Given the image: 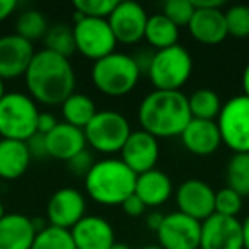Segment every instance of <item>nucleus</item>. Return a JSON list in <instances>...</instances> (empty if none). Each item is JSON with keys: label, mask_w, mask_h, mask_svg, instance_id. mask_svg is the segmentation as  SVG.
I'll return each instance as SVG.
<instances>
[{"label": "nucleus", "mask_w": 249, "mask_h": 249, "mask_svg": "<svg viewBox=\"0 0 249 249\" xmlns=\"http://www.w3.org/2000/svg\"><path fill=\"white\" fill-rule=\"evenodd\" d=\"M5 215V208H4V203H2V200H0V218Z\"/></svg>", "instance_id": "de8ad7c7"}, {"label": "nucleus", "mask_w": 249, "mask_h": 249, "mask_svg": "<svg viewBox=\"0 0 249 249\" xmlns=\"http://www.w3.org/2000/svg\"><path fill=\"white\" fill-rule=\"evenodd\" d=\"M38 103L28 92H5L0 99V137L5 140L28 142L38 133Z\"/></svg>", "instance_id": "39448f33"}, {"label": "nucleus", "mask_w": 249, "mask_h": 249, "mask_svg": "<svg viewBox=\"0 0 249 249\" xmlns=\"http://www.w3.org/2000/svg\"><path fill=\"white\" fill-rule=\"evenodd\" d=\"M111 249H132L128 244H124V242H114L113 246H111Z\"/></svg>", "instance_id": "c03bdc74"}, {"label": "nucleus", "mask_w": 249, "mask_h": 249, "mask_svg": "<svg viewBox=\"0 0 249 249\" xmlns=\"http://www.w3.org/2000/svg\"><path fill=\"white\" fill-rule=\"evenodd\" d=\"M159 156H160L159 140L150 135V133L143 132V130H133L120 152V159L137 176L147 173V171L156 169Z\"/></svg>", "instance_id": "2eb2a0df"}, {"label": "nucleus", "mask_w": 249, "mask_h": 249, "mask_svg": "<svg viewBox=\"0 0 249 249\" xmlns=\"http://www.w3.org/2000/svg\"><path fill=\"white\" fill-rule=\"evenodd\" d=\"M162 14L178 28H183L188 26V22L193 18L195 5L191 0H167L162 5Z\"/></svg>", "instance_id": "72a5a7b5"}, {"label": "nucleus", "mask_w": 249, "mask_h": 249, "mask_svg": "<svg viewBox=\"0 0 249 249\" xmlns=\"http://www.w3.org/2000/svg\"><path fill=\"white\" fill-rule=\"evenodd\" d=\"M143 39L149 43L150 48H154V52L171 48L174 45H179L178 43L179 41V28L174 22H171L162 12L152 14L149 16V21H147Z\"/></svg>", "instance_id": "b1692460"}, {"label": "nucleus", "mask_w": 249, "mask_h": 249, "mask_svg": "<svg viewBox=\"0 0 249 249\" xmlns=\"http://www.w3.org/2000/svg\"><path fill=\"white\" fill-rule=\"evenodd\" d=\"M195 9H222L224 0H191Z\"/></svg>", "instance_id": "a19ab883"}, {"label": "nucleus", "mask_w": 249, "mask_h": 249, "mask_svg": "<svg viewBox=\"0 0 249 249\" xmlns=\"http://www.w3.org/2000/svg\"><path fill=\"white\" fill-rule=\"evenodd\" d=\"M137 174L120 157H104L94 160L84 178L87 196L104 207H120L135 193Z\"/></svg>", "instance_id": "7ed1b4c3"}, {"label": "nucleus", "mask_w": 249, "mask_h": 249, "mask_svg": "<svg viewBox=\"0 0 249 249\" xmlns=\"http://www.w3.org/2000/svg\"><path fill=\"white\" fill-rule=\"evenodd\" d=\"M227 35L234 38H249V5L235 4L224 11Z\"/></svg>", "instance_id": "7c9ffc66"}, {"label": "nucleus", "mask_w": 249, "mask_h": 249, "mask_svg": "<svg viewBox=\"0 0 249 249\" xmlns=\"http://www.w3.org/2000/svg\"><path fill=\"white\" fill-rule=\"evenodd\" d=\"M60 121L56 120V116L50 111H39V116H38V124H36V132L41 133V135H48L53 128H55L56 124Z\"/></svg>", "instance_id": "e433bc0d"}, {"label": "nucleus", "mask_w": 249, "mask_h": 249, "mask_svg": "<svg viewBox=\"0 0 249 249\" xmlns=\"http://www.w3.org/2000/svg\"><path fill=\"white\" fill-rule=\"evenodd\" d=\"M87 212V200L84 193L77 188L65 186L56 190L50 196L46 203V222L48 225L60 229H70L86 217Z\"/></svg>", "instance_id": "9b49d317"}, {"label": "nucleus", "mask_w": 249, "mask_h": 249, "mask_svg": "<svg viewBox=\"0 0 249 249\" xmlns=\"http://www.w3.org/2000/svg\"><path fill=\"white\" fill-rule=\"evenodd\" d=\"M140 130L159 139L179 137L191 121L188 96L181 90H150L137 111Z\"/></svg>", "instance_id": "f03ea898"}, {"label": "nucleus", "mask_w": 249, "mask_h": 249, "mask_svg": "<svg viewBox=\"0 0 249 249\" xmlns=\"http://www.w3.org/2000/svg\"><path fill=\"white\" fill-rule=\"evenodd\" d=\"M193 73V58L184 46L174 45L171 48L154 52L145 75L157 90H181Z\"/></svg>", "instance_id": "423d86ee"}, {"label": "nucleus", "mask_w": 249, "mask_h": 249, "mask_svg": "<svg viewBox=\"0 0 249 249\" xmlns=\"http://www.w3.org/2000/svg\"><path fill=\"white\" fill-rule=\"evenodd\" d=\"M162 220H164V213H160V212H157V210L156 212H150V213L147 215V218H145L147 227H149L150 231H154V232L159 231Z\"/></svg>", "instance_id": "ea45409f"}, {"label": "nucleus", "mask_w": 249, "mask_h": 249, "mask_svg": "<svg viewBox=\"0 0 249 249\" xmlns=\"http://www.w3.org/2000/svg\"><path fill=\"white\" fill-rule=\"evenodd\" d=\"M48 28V19L38 9H28L22 14H19L18 21H16V35L28 39L33 45H35V41L45 38Z\"/></svg>", "instance_id": "bb28decb"}, {"label": "nucleus", "mask_w": 249, "mask_h": 249, "mask_svg": "<svg viewBox=\"0 0 249 249\" xmlns=\"http://www.w3.org/2000/svg\"><path fill=\"white\" fill-rule=\"evenodd\" d=\"M26 145H28L31 157H36V159H41V157H48V154H46L45 135H41V133H36V135H33L31 139H29L28 142H26Z\"/></svg>", "instance_id": "4c0bfd02"}, {"label": "nucleus", "mask_w": 249, "mask_h": 249, "mask_svg": "<svg viewBox=\"0 0 249 249\" xmlns=\"http://www.w3.org/2000/svg\"><path fill=\"white\" fill-rule=\"evenodd\" d=\"M120 207H121V210H123L124 213L128 215V217H142V215L145 213V210H147V207L142 203V200H140L135 193H133L132 196L126 198V200H124Z\"/></svg>", "instance_id": "c9c22d12"}, {"label": "nucleus", "mask_w": 249, "mask_h": 249, "mask_svg": "<svg viewBox=\"0 0 249 249\" xmlns=\"http://www.w3.org/2000/svg\"><path fill=\"white\" fill-rule=\"evenodd\" d=\"M31 154L26 142L0 139V179L16 181L31 166Z\"/></svg>", "instance_id": "5701e85b"}, {"label": "nucleus", "mask_w": 249, "mask_h": 249, "mask_svg": "<svg viewBox=\"0 0 249 249\" xmlns=\"http://www.w3.org/2000/svg\"><path fill=\"white\" fill-rule=\"evenodd\" d=\"M222 143L232 154H249V97H231L222 104L217 120Z\"/></svg>", "instance_id": "6e6552de"}, {"label": "nucleus", "mask_w": 249, "mask_h": 249, "mask_svg": "<svg viewBox=\"0 0 249 249\" xmlns=\"http://www.w3.org/2000/svg\"><path fill=\"white\" fill-rule=\"evenodd\" d=\"M28 94L38 104L60 106L75 92V70L70 58L41 48L35 53L24 73Z\"/></svg>", "instance_id": "f257e3e1"}, {"label": "nucleus", "mask_w": 249, "mask_h": 249, "mask_svg": "<svg viewBox=\"0 0 249 249\" xmlns=\"http://www.w3.org/2000/svg\"><path fill=\"white\" fill-rule=\"evenodd\" d=\"M45 142L48 157L63 160V162H69L72 157L87 149L84 130L75 128L63 121H60L48 135H45Z\"/></svg>", "instance_id": "aec40b11"}, {"label": "nucleus", "mask_w": 249, "mask_h": 249, "mask_svg": "<svg viewBox=\"0 0 249 249\" xmlns=\"http://www.w3.org/2000/svg\"><path fill=\"white\" fill-rule=\"evenodd\" d=\"M242 200L244 198L231 188H220V190L215 191V213L237 218L239 212L242 210Z\"/></svg>", "instance_id": "473e14b6"}, {"label": "nucleus", "mask_w": 249, "mask_h": 249, "mask_svg": "<svg viewBox=\"0 0 249 249\" xmlns=\"http://www.w3.org/2000/svg\"><path fill=\"white\" fill-rule=\"evenodd\" d=\"M35 53V45L16 33L0 36V79L12 80L24 77Z\"/></svg>", "instance_id": "dca6fc26"}, {"label": "nucleus", "mask_w": 249, "mask_h": 249, "mask_svg": "<svg viewBox=\"0 0 249 249\" xmlns=\"http://www.w3.org/2000/svg\"><path fill=\"white\" fill-rule=\"evenodd\" d=\"M186 28L191 38L207 46L220 45L229 36L222 9H195L193 18Z\"/></svg>", "instance_id": "6ab92c4d"}, {"label": "nucleus", "mask_w": 249, "mask_h": 249, "mask_svg": "<svg viewBox=\"0 0 249 249\" xmlns=\"http://www.w3.org/2000/svg\"><path fill=\"white\" fill-rule=\"evenodd\" d=\"M227 188L242 198L249 196V154H232L225 167Z\"/></svg>", "instance_id": "c85d7f7f"}, {"label": "nucleus", "mask_w": 249, "mask_h": 249, "mask_svg": "<svg viewBox=\"0 0 249 249\" xmlns=\"http://www.w3.org/2000/svg\"><path fill=\"white\" fill-rule=\"evenodd\" d=\"M140 249H162L159 244H147V246H143V248H140Z\"/></svg>", "instance_id": "49530a36"}, {"label": "nucleus", "mask_w": 249, "mask_h": 249, "mask_svg": "<svg viewBox=\"0 0 249 249\" xmlns=\"http://www.w3.org/2000/svg\"><path fill=\"white\" fill-rule=\"evenodd\" d=\"M149 21L147 11L137 2H118L114 11L107 18L114 38L121 45H137L143 39L145 26Z\"/></svg>", "instance_id": "ddd939ff"}, {"label": "nucleus", "mask_w": 249, "mask_h": 249, "mask_svg": "<svg viewBox=\"0 0 249 249\" xmlns=\"http://www.w3.org/2000/svg\"><path fill=\"white\" fill-rule=\"evenodd\" d=\"M72 31L75 52L80 53L84 58L97 62L116 52L118 41L107 24V19L82 18L75 14Z\"/></svg>", "instance_id": "1a4fd4ad"}, {"label": "nucleus", "mask_w": 249, "mask_h": 249, "mask_svg": "<svg viewBox=\"0 0 249 249\" xmlns=\"http://www.w3.org/2000/svg\"><path fill=\"white\" fill-rule=\"evenodd\" d=\"M92 164H94L92 154H90L89 150L86 149L84 152L77 154L75 157H72V159L67 162V169H69L72 174H75V176L86 178V174L90 171Z\"/></svg>", "instance_id": "f704fd0d"}, {"label": "nucleus", "mask_w": 249, "mask_h": 249, "mask_svg": "<svg viewBox=\"0 0 249 249\" xmlns=\"http://www.w3.org/2000/svg\"><path fill=\"white\" fill-rule=\"evenodd\" d=\"M18 9V2L16 0H0V22H4L9 19Z\"/></svg>", "instance_id": "58836bf2"}, {"label": "nucleus", "mask_w": 249, "mask_h": 249, "mask_svg": "<svg viewBox=\"0 0 249 249\" xmlns=\"http://www.w3.org/2000/svg\"><path fill=\"white\" fill-rule=\"evenodd\" d=\"M178 212L198 222L207 220L215 213V190L203 179L191 178L174 190Z\"/></svg>", "instance_id": "f8f14e48"}, {"label": "nucleus", "mask_w": 249, "mask_h": 249, "mask_svg": "<svg viewBox=\"0 0 249 249\" xmlns=\"http://www.w3.org/2000/svg\"><path fill=\"white\" fill-rule=\"evenodd\" d=\"M135 195L142 200V203L147 208L162 207L174 195L173 181L164 171L156 167V169L137 176Z\"/></svg>", "instance_id": "4be33fe9"}, {"label": "nucleus", "mask_w": 249, "mask_h": 249, "mask_svg": "<svg viewBox=\"0 0 249 249\" xmlns=\"http://www.w3.org/2000/svg\"><path fill=\"white\" fill-rule=\"evenodd\" d=\"M156 234L162 249H200L201 222L176 210L164 215Z\"/></svg>", "instance_id": "9d476101"}, {"label": "nucleus", "mask_w": 249, "mask_h": 249, "mask_svg": "<svg viewBox=\"0 0 249 249\" xmlns=\"http://www.w3.org/2000/svg\"><path fill=\"white\" fill-rule=\"evenodd\" d=\"M63 123H69L75 128L84 130L97 113L96 103L84 92H73L60 104Z\"/></svg>", "instance_id": "393cba45"}, {"label": "nucleus", "mask_w": 249, "mask_h": 249, "mask_svg": "<svg viewBox=\"0 0 249 249\" xmlns=\"http://www.w3.org/2000/svg\"><path fill=\"white\" fill-rule=\"evenodd\" d=\"M5 92H7V90H5V80L0 79V99L4 97V94H5Z\"/></svg>", "instance_id": "a18cd8bd"}, {"label": "nucleus", "mask_w": 249, "mask_h": 249, "mask_svg": "<svg viewBox=\"0 0 249 249\" xmlns=\"http://www.w3.org/2000/svg\"><path fill=\"white\" fill-rule=\"evenodd\" d=\"M139 63L128 53L114 52L92 63L90 80L101 94L107 97H123L130 94L142 77Z\"/></svg>", "instance_id": "20e7f679"}, {"label": "nucleus", "mask_w": 249, "mask_h": 249, "mask_svg": "<svg viewBox=\"0 0 249 249\" xmlns=\"http://www.w3.org/2000/svg\"><path fill=\"white\" fill-rule=\"evenodd\" d=\"M116 5L118 0H75L73 2L75 14L94 19H107Z\"/></svg>", "instance_id": "2f4dec72"}, {"label": "nucleus", "mask_w": 249, "mask_h": 249, "mask_svg": "<svg viewBox=\"0 0 249 249\" xmlns=\"http://www.w3.org/2000/svg\"><path fill=\"white\" fill-rule=\"evenodd\" d=\"M31 249H77L72 234L67 229L46 225L36 234Z\"/></svg>", "instance_id": "c756f323"}, {"label": "nucleus", "mask_w": 249, "mask_h": 249, "mask_svg": "<svg viewBox=\"0 0 249 249\" xmlns=\"http://www.w3.org/2000/svg\"><path fill=\"white\" fill-rule=\"evenodd\" d=\"M241 82H242V94L249 97V62L246 63L244 70H242V79H241Z\"/></svg>", "instance_id": "37998d69"}, {"label": "nucleus", "mask_w": 249, "mask_h": 249, "mask_svg": "<svg viewBox=\"0 0 249 249\" xmlns=\"http://www.w3.org/2000/svg\"><path fill=\"white\" fill-rule=\"evenodd\" d=\"M43 43H45V50L65 56V58H70L73 53H77L72 26L65 24V22H56V24L50 26L43 38Z\"/></svg>", "instance_id": "cd10ccee"}, {"label": "nucleus", "mask_w": 249, "mask_h": 249, "mask_svg": "<svg viewBox=\"0 0 249 249\" xmlns=\"http://www.w3.org/2000/svg\"><path fill=\"white\" fill-rule=\"evenodd\" d=\"M38 231L33 217L11 212L0 218V249H31Z\"/></svg>", "instance_id": "412c9836"}, {"label": "nucleus", "mask_w": 249, "mask_h": 249, "mask_svg": "<svg viewBox=\"0 0 249 249\" xmlns=\"http://www.w3.org/2000/svg\"><path fill=\"white\" fill-rule=\"evenodd\" d=\"M70 234L77 249H111L116 242L113 225L101 215H86L70 229Z\"/></svg>", "instance_id": "f3484780"}, {"label": "nucleus", "mask_w": 249, "mask_h": 249, "mask_svg": "<svg viewBox=\"0 0 249 249\" xmlns=\"http://www.w3.org/2000/svg\"><path fill=\"white\" fill-rule=\"evenodd\" d=\"M200 249H242V227L235 217L213 213L201 222Z\"/></svg>", "instance_id": "4468645a"}, {"label": "nucleus", "mask_w": 249, "mask_h": 249, "mask_svg": "<svg viewBox=\"0 0 249 249\" xmlns=\"http://www.w3.org/2000/svg\"><path fill=\"white\" fill-rule=\"evenodd\" d=\"M128 118L114 109H101L84 128L87 147L106 157H114L121 152L124 142L132 133Z\"/></svg>", "instance_id": "0eeeda50"}, {"label": "nucleus", "mask_w": 249, "mask_h": 249, "mask_svg": "<svg viewBox=\"0 0 249 249\" xmlns=\"http://www.w3.org/2000/svg\"><path fill=\"white\" fill-rule=\"evenodd\" d=\"M242 227V249H249V213L241 222Z\"/></svg>", "instance_id": "79ce46f5"}, {"label": "nucleus", "mask_w": 249, "mask_h": 249, "mask_svg": "<svg viewBox=\"0 0 249 249\" xmlns=\"http://www.w3.org/2000/svg\"><path fill=\"white\" fill-rule=\"evenodd\" d=\"M184 149L196 157H207L215 154L222 145L220 132H218L217 121L193 120L179 135Z\"/></svg>", "instance_id": "a211bd4d"}, {"label": "nucleus", "mask_w": 249, "mask_h": 249, "mask_svg": "<svg viewBox=\"0 0 249 249\" xmlns=\"http://www.w3.org/2000/svg\"><path fill=\"white\" fill-rule=\"evenodd\" d=\"M188 106L193 120L215 121L222 109V99L212 89H196L188 96Z\"/></svg>", "instance_id": "a878e982"}]
</instances>
